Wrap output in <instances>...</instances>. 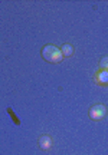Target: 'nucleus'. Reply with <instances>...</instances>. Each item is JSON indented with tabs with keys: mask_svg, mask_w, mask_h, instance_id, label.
<instances>
[{
	"mask_svg": "<svg viewBox=\"0 0 108 155\" xmlns=\"http://www.w3.org/2000/svg\"><path fill=\"white\" fill-rule=\"evenodd\" d=\"M95 81H97V83H101V85H108V71L101 69V71L97 73Z\"/></svg>",
	"mask_w": 108,
	"mask_h": 155,
	"instance_id": "20e7f679",
	"label": "nucleus"
},
{
	"mask_svg": "<svg viewBox=\"0 0 108 155\" xmlns=\"http://www.w3.org/2000/svg\"><path fill=\"white\" fill-rule=\"evenodd\" d=\"M100 66H101V69H104V71H108V56H105V58H103V59H101V62H100Z\"/></svg>",
	"mask_w": 108,
	"mask_h": 155,
	"instance_id": "423d86ee",
	"label": "nucleus"
},
{
	"mask_svg": "<svg viewBox=\"0 0 108 155\" xmlns=\"http://www.w3.org/2000/svg\"><path fill=\"white\" fill-rule=\"evenodd\" d=\"M105 114H107V108H105V105H101V104L94 105L91 109H89V112H88L89 118L94 119V121H100V119H103L104 116H105Z\"/></svg>",
	"mask_w": 108,
	"mask_h": 155,
	"instance_id": "f03ea898",
	"label": "nucleus"
},
{
	"mask_svg": "<svg viewBox=\"0 0 108 155\" xmlns=\"http://www.w3.org/2000/svg\"><path fill=\"white\" fill-rule=\"evenodd\" d=\"M61 52H62L63 56H66V58H69V56H72V53H74V48L71 46V45H63L62 49H61Z\"/></svg>",
	"mask_w": 108,
	"mask_h": 155,
	"instance_id": "39448f33",
	"label": "nucleus"
},
{
	"mask_svg": "<svg viewBox=\"0 0 108 155\" xmlns=\"http://www.w3.org/2000/svg\"><path fill=\"white\" fill-rule=\"evenodd\" d=\"M42 56H43V59L48 62H51V63H58V62L62 61V52L59 48L56 46H53V45H46L42 48Z\"/></svg>",
	"mask_w": 108,
	"mask_h": 155,
	"instance_id": "f257e3e1",
	"label": "nucleus"
},
{
	"mask_svg": "<svg viewBox=\"0 0 108 155\" xmlns=\"http://www.w3.org/2000/svg\"><path fill=\"white\" fill-rule=\"evenodd\" d=\"M39 147H40V150H43V151L49 150V148L52 147L51 137H49V135H42V137L39 138Z\"/></svg>",
	"mask_w": 108,
	"mask_h": 155,
	"instance_id": "7ed1b4c3",
	"label": "nucleus"
}]
</instances>
